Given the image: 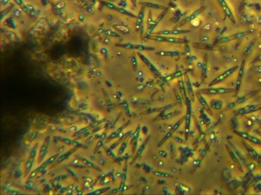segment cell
<instances>
[{
    "instance_id": "60d3db41",
    "label": "cell",
    "mask_w": 261,
    "mask_h": 195,
    "mask_svg": "<svg viewBox=\"0 0 261 195\" xmlns=\"http://www.w3.org/2000/svg\"><path fill=\"white\" fill-rule=\"evenodd\" d=\"M174 139H175L176 141L178 142V143H183V142H184L183 139H182L181 138H179V137H176Z\"/></svg>"
},
{
    "instance_id": "ee69618b",
    "label": "cell",
    "mask_w": 261,
    "mask_h": 195,
    "mask_svg": "<svg viewBox=\"0 0 261 195\" xmlns=\"http://www.w3.org/2000/svg\"><path fill=\"white\" fill-rule=\"evenodd\" d=\"M259 84H260V85L261 87V78L259 79Z\"/></svg>"
},
{
    "instance_id": "7a4b0ae2",
    "label": "cell",
    "mask_w": 261,
    "mask_h": 195,
    "mask_svg": "<svg viewBox=\"0 0 261 195\" xmlns=\"http://www.w3.org/2000/svg\"><path fill=\"white\" fill-rule=\"evenodd\" d=\"M196 92H199L202 95L203 94H205V95H217V94H225L234 92V88L225 87L213 88L212 87H209L206 88L198 89Z\"/></svg>"
},
{
    "instance_id": "d590c367",
    "label": "cell",
    "mask_w": 261,
    "mask_h": 195,
    "mask_svg": "<svg viewBox=\"0 0 261 195\" xmlns=\"http://www.w3.org/2000/svg\"><path fill=\"white\" fill-rule=\"evenodd\" d=\"M252 70L255 74H261V65H257V66L253 67Z\"/></svg>"
},
{
    "instance_id": "1f68e13d",
    "label": "cell",
    "mask_w": 261,
    "mask_h": 195,
    "mask_svg": "<svg viewBox=\"0 0 261 195\" xmlns=\"http://www.w3.org/2000/svg\"><path fill=\"white\" fill-rule=\"evenodd\" d=\"M149 139H150V137H148L144 142V143L142 144V145H141V146L139 148V149L137 150V152H136V156H135V159H136L137 157H139L140 155H141V153H142V152L144 151V148H145V147H146V145L147 144V143H148V140H149Z\"/></svg>"
},
{
    "instance_id": "7bdbcfd3",
    "label": "cell",
    "mask_w": 261,
    "mask_h": 195,
    "mask_svg": "<svg viewBox=\"0 0 261 195\" xmlns=\"http://www.w3.org/2000/svg\"><path fill=\"white\" fill-rule=\"evenodd\" d=\"M136 1H137V0H131L132 3H133L134 7H136Z\"/></svg>"
},
{
    "instance_id": "b9f144b4",
    "label": "cell",
    "mask_w": 261,
    "mask_h": 195,
    "mask_svg": "<svg viewBox=\"0 0 261 195\" xmlns=\"http://www.w3.org/2000/svg\"><path fill=\"white\" fill-rule=\"evenodd\" d=\"M260 61H261V54L255 59L253 60V62H258Z\"/></svg>"
},
{
    "instance_id": "603a6c76",
    "label": "cell",
    "mask_w": 261,
    "mask_h": 195,
    "mask_svg": "<svg viewBox=\"0 0 261 195\" xmlns=\"http://www.w3.org/2000/svg\"><path fill=\"white\" fill-rule=\"evenodd\" d=\"M189 72H190V69H185V70H183L178 71V72H176L173 73V74H171L169 76L167 77V78H166V79L168 80V81H170V80H172L173 79L180 78V77L187 74Z\"/></svg>"
},
{
    "instance_id": "5b68a950",
    "label": "cell",
    "mask_w": 261,
    "mask_h": 195,
    "mask_svg": "<svg viewBox=\"0 0 261 195\" xmlns=\"http://www.w3.org/2000/svg\"><path fill=\"white\" fill-rule=\"evenodd\" d=\"M116 46L120 48L128 50H136L139 51H153L155 50V48L152 46H148L141 44H135L131 43H120L116 44Z\"/></svg>"
},
{
    "instance_id": "836d02e7",
    "label": "cell",
    "mask_w": 261,
    "mask_h": 195,
    "mask_svg": "<svg viewBox=\"0 0 261 195\" xmlns=\"http://www.w3.org/2000/svg\"><path fill=\"white\" fill-rule=\"evenodd\" d=\"M190 30H179V29H174L169 31V35H180V34H185L187 33H190Z\"/></svg>"
},
{
    "instance_id": "bcb514c9",
    "label": "cell",
    "mask_w": 261,
    "mask_h": 195,
    "mask_svg": "<svg viewBox=\"0 0 261 195\" xmlns=\"http://www.w3.org/2000/svg\"><path fill=\"white\" fill-rule=\"evenodd\" d=\"M71 1H75V0H71Z\"/></svg>"
},
{
    "instance_id": "4dcf8cb0",
    "label": "cell",
    "mask_w": 261,
    "mask_h": 195,
    "mask_svg": "<svg viewBox=\"0 0 261 195\" xmlns=\"http://www.w3.org/2000/svg\"><path fill=\"white\" fill-rule=\"evenodd\" d=\"M233 148H234V153H236V155L237 156V157H238V159H240V161H241L242 162V163L243 164H244L245 165H246V164H247V161H246V158H245V157L243 156V154L242 153L238 150L237 148H236L234 147V146H233Z\"/></svg>"
},
{
    "instance_id": "f1b7e54d",
    "label": "cell",
    "mask_w": 261,
    "mask_h": 195,
    "mask_svg": "<svg viewBox=\"0 0 261 195\" xmlns=\"http://www.w3.org/2000/svg\"><path fill=\"white\" fill-rule=\"evenodd\" d=\"M193 46L194 48H200V49H204V50H212V46L210 44H193Z\"/></svg>"
},
{
    "instance_id": "e0dca14e",
    "label": "cell",
    "mask_w": 261,
    "mask_h": 195,
    "mask_svg": "<svg viewBox=\"0 0 261 195\" xmlns=\"http://www.w3.org/2000/svg\"><path fill=\"white\" fill-rule=\"evenodd\" d=\"M186 89H187V94H189V98L191 99V100L192 101V102H195V92L193 88V86L191 84V82L189 78V76L187 75V74H186Z\"/></svg>"
},
{
    "instance_id": "74e56055",
    "label": "cell",
    "mask_w": 261,
    "mask_h": 195,
    "mask_svg": "<svg viewBox=\"0 0 261 195\" xmlns=\"http://www.w3.org/2000/svg\"><path fill=\"white\" fill-rule=\"evenodd\" d=\"M73 152V151L69 152H67V153H65V154H64V155L62 156L61 157H60V158L58 159V161H59V162H61V161H63L65 158L67 157V156H69V155H71V152Z\"/></svg>"
},
{
    "instance_id": "3957f363",
    "label": "cell",
    "mask_w": 261,
    "mask_h": 195,
    "mask_svg": "<svg viewBox=\"0 0 261 195\" xmlns=\"http://www.w3.org/2000/svg\"><path fill=\"white\" fill-rule=\"evenodd\" d=\"M192 101L189 98H187L186 105L187 106V111L186 114V125H185V137L186 140H188V137L189 135V132H190V127H191V113H192Z\"/></svg>"
},
{
    "instance_id": "7402d4cb",
    "label": "cell",
    "mask_w": 261,
    "mask_h": 195,
    "mask_svg": "<svg viewBox=\"0 0 261 195\" xmlns=\"http://www.w3.org/2000/svg\"><path fill=\"white\" fill-rule=\"evenodd\" d=\"M144 17V7H142L139 12V15L137 16L136 22V31H139L142 26V23H143V20Z\"/></svg>"
},
{
    "instance_id": "4316f807",
    "label": "cell",
    "mask_w": 261,
    "mask_h": 195,
    "mask_svg": "<svg viewBox=\"0 0 261 195\" xmlns=\"http://www.w3.org/2000/svg\"><path fill=\"white\" fill-rule=\"evenodd\" d=\"M243 144H244V147L246 148V149L247 150V151L250 153V154L253 157H255V158H259V155H258V153L255 152V150L252 147H251L250 145H248L247 143H243Z\"/></svg>"
},
{
    "instance_id": "44dd1931",
    "label": "cell",
    "mask_w": 261,
    "mask_h": 195,
    "mask_svg": "<svg viewBox=\"0 0 261 195\" xmlns=\"http://www.w3.org/2000/svg\"><path fill=\"white\" fill-rule=\"evenodd\" d=\"M139 4L141 5L142 7H148V8H152V9H160V10H165L167 9L166 7L164 5L157 4L151 2H140Z\"/></svg>"
},
{
    "instance_id": "52a82bcc",
    "label": "cell",
    "mask_w": 261,
    "mask_h": 195,
    "mask_svg": "<svg viewBox=\"0 0 261 195\" xmlns=\"http://www.w3.org/2000/svg\"><path fill=\"white\" fill-rule=\"evenodd\" d=\"M260 109H261V105L259 104L249 105L246 106V107L235 110L234 111V114L236 116H242V115H245L247 114L253 113V112L257 111Z\"/></svg>"
},
{
    "instance_id": "d6a6232c",
    "label": "cell",
    "mask_w": 261,
    "mask_h": 195,
    "mask_svg": "<svg viewBox=\"0 0 261 195\" xmlns=\"http://www.w3.org/2000/svg\"><path fill=\"white\" fill-rule=\"evenodd\" d=\"M153 174H154V175H156V176L161 177V178H172V177H173V176H172L170 174L167 173L161 172V171H155V172L153 173Z\"/></svg>"
},
{
    "instance_id": "277c9868",
    "label": "cell",
    "mask_w": 261,
    "mask_h": 195,
    "mask_svg": "<svg viewBox=\"0 0 261 195\" xmlns=\"http://www.w3.org/2000/svg\"><path fill=\"white\" fill-rule=\"evenodd\" d=\"M238 67H239L238 66H235V67H233L232 68H230V69L227 70V71H225V72H224L221 75H219L217 77H216V78L214 79H213L210 83V84L208 85V87H211L215 86V85L219 84V83H221L223 81H224L225 79H226L227 78H229V77L230 75H231L233 74H234L235 72V71L237 69H238Z\"/></svg>"
},
{
    "instance_id": "ffe728a7",
    "label": "cell",
    "mask_w": 261,
    "mask_h": 195,
    "mask_svg": "<svg viewBox=\"0 0 261 195\" xmlns=\"http://www.w3.org/2000/svg\"><path fill=\"white\" fill-rule=\"evenodd\" d=\"M178 86H179V89H180V93L182 96V98L183 100V102L186 104V100L187 99V92L186 87V83H184V81L183 79H180L178 81Z\"/></svg>"
},
{
    "instance_id": "4fadbf2b",
    "label": "cell",
    "mask_w": 261,
    "mask_h": 195,
    "mask_svg": "<svg viewBox=\"0 0 261 195\" xmlns=\"http://www.w3.org/2000/svg\"><path fill=\"white\" fill-rule=\"evenodd\" d=\"M195 96H196V97L197 98L198 101L199 102V103L202 105V107H203V109L207 112L208 113V115H213V112H212V110L211 109V107L209 105V104H208V102H206V100L204 99V98L203 96V95H202V94H200L199 92H195Z\"/></svg>"
},
{
    "instance_id": "8992f818",
    "label": "cell",
    "mask_w": 261,
    "mask_h": 195,
    "mask_svg": "<svg viewBox=\"0 0 261 195\" xmlns=\"http://www.w3.org/2000/svg\"><path fill=\"white\" fill-rule=\"evenodd\" d=\"M101 2L105 6V7H106L107 8H109V9L118 12V13H119L122 14L126 15V16H129V17H131V18H137V16H136L135 14H133L132 13H130V12H129L126 9L120 7V6H118V5H116L112 3L106 2H104V1H101Z\"/></svg>"
},
{
    "instance_id": "f35d334b",
    "label": "cell",
    "mask_w": 261,
    "mask_h": 195,
    "mask_svg": "<svg viewBox=\"0 0 261 195\" xmlns=\"http://www.w3.org/2000/svg\"><path fill=\"white\" fill-rule=\"evenodd\" d=\"M159 154L161 155V157H166L167 156V152H165V151H163V150H161V152H159Z\"/></svg>"
},
{
    "instance_id": "30bf717a",
    "label": "cell",
    "mask_w": 261,
    "mask_h": 195,
    "mask_svg": "<svg viewBox=\"0 0 261 195\" xmlns=\"http://www.w3.org/2000/svg\"><path fill=\"white\" fill-rule=\"evenodd\" d=\"M137 55H139V57H140V59L142 61V62H143L146 65V67L150 70L151 72L154 75H156L157 76H159L160 75H161V73H160L159 70L155 66H154L153 63H151L150 61L148 59L145 55H144L143 54H141V53H140V52H137Z\"/></svg>"
},
{
    "instance_id": "e575fe53",
    "label": "cell",
    "mask_w": 261,
    "mask_h": 195,
    "mask_svg": "<svg viewBox=\"0 0 261 195\" xmlns=\"http://www.w3.org/2000/svg\"><path fill=\"white\" fill-rule=\"evenodd\" d=\"M206 72H207V64L205 63L203 67V71H202V83H204V81L206 78Z\"/></svg>"
},
{
    "instance_id": "2e32d148",
    "label": "cell",
    "mask_w": 261,
    "mask_h": 195,
    "mask_svg": "<svg viewBox=\"0 0 261 195\" xmlns=\"http://www.w3.org/2000/svg\"><path fill=\"white\" fill-rule=\"evenodd\" d=\"M217 1L219 3V4H220L222 9L225 12V14H226L227 16V17L229 18L231 21H232L233 23H235V20H234L233 14L232 13V11H231L230 9L229 8V5H227L226 1H225V0H217Z\"/></svg>"
},
{
    "instance_id": "8fae6325",
    "label": "cell",
    "mask_w": 261,
    "mask_h": 195,
    "mask_svg": "<svg viewBox=\"0 0 261 195\" xmlns=\"http://www.w3.org/2000/svg\"><path fill=\"white\" fill-rule=\"evenodd\" d=\"M13 1L16 3L17 5L19 6V7L21 8V9L24 12V13H26L28 15H32V16L34 15L35 10L32 6L26 5L24 2H23V0H13Z\"/></svg>"
},
{
    "instance_id": "ba28073f",
    "label": "cell",
    "mask_w": 261,
    "mask_h": 195,
    "mask_svg": "<svg viewBox=\"0 0 261 195\" xmlns=\"http://www.w3.org/2000/svg\"><path fill=\"white\" fill-rule=\"evenodd\" d=\"M244 67H245V60L244 59L241 63L240 68L239 69V72H238V78H237V80L236 83V86L234 88V97L235 98L238 96L240 90L242 79H243V77H244Z\"/></svg>"
},
{
    "instance_id": "484cf974",
    "label": "cell",
    "mask_w": 261,
    "mask_h": 195,
    "mask_svg": "<svg viewBox=\"0 0 261 195\" xmlns=\"http://www.w3.org/2000/svg\"><path fill=\"white\" fill-rule=\"evenodd\" d=\"M173 133H174V132L170 129L169 131L167 133H166V135L164 136L163 138L161 139V140L160 141V143L158 144V147H161V146H163L166 143V142H167V140L172 137V135H173Z\"/></svg>"
},
{
    "instance_id": "8d00e7d4",
    "label": "cell",
    "mask_w": 261,
    "mask_h": 195,
    "mask_svg": "<svg viewBox=\"0 0 261 195\" xmlns=\"http://www.w3.org/2000/svg\"><path fill=\"white\" fill-rule=\"evenodd\" d=\"M131 61H132V66L133 67L134 70H136V67H137V61H136V58L135 57V56H133L132 59H131Z\"/></svg>"
},
{
    "instance_id": "d6986e66",
    "label": "cell",
    "mask_w": 261,
    "mask_h": 195,
    "mask_svg": "<svg viewBox=\"0 0 261 195\" xmlns=\"http://www.w3.org/2000/svg\"><path fill=\"white\" fill-rule=\"evenodd\" d=\"M157 54L164 57H177L185 54V53L179 51H161L157 53Z\"/></svg>"
},
{
    "instance_id": "6da1fadb",
    "label": "cell",
    "mask_w": 261,
    "mask_h": 195,
    "mask_svg": "<svg viewBox=\"0 0 261 195\" xmlns=\"http://www.w3.org/2000/svg\"><path fill=\"white\" fill-rule=\"evenodd\" d=\"M148 39L152 40L153 41L159 43H174V44H186L188 43L189 41L184 39L178 38V37H167L166 35H149L146 37Z\"/></svg>"
},
{
    "instance_id": "cb8c5ba5",
    "label": "cell",
    "mask_w": 261,
    "mask_h": 195,
    "mask_svg": "<svg viewBox=\"0 0 261 195\" xmlns=\"http://www.w3.org/2000/svg\"><path fill=\"white\" fill-rule=\"evenodd\" d=\"M210 107L216 110H221L223 107V101L217 99H213L210 102Z\"/></svg>"
},
{
    "instance_id": "9c48e42d",
    "label": "cell",
    "mask_w": 261,
    "mask_h": 195,
    "mask_svg": "<svg viewBox=\"0 0 261 195\" xmlns=\"http://www.w3.org/2000/svg\"><path fill=\"white\" fill-rule=\"evenodd\" d=\"M251 33H252V31L251 30H250V31H242V32H240V33H234V34H233L231 35H229V36H227V37H222L221 39H220V40H219V43H229V42H230V41H232V40H234L240 39L242 38L245 37L246 35L250 34Z\"/></svg>"
},
{
    "instance_id": "f6af8a7d",
    "label": "cell",
    "mask_w": 261,
    "mask_h": 195,
    "mask_svg": "<svg viewBox=\"0 0 261 195\" xmlns=\"http://www.w3.org/2000/svg\"><path fill=\"white\" fill-rule=\"evenodd\" d=\"M260 136H261V132H257Z\"/></svg>"
},
{
    "instance_id": "83f0119b",
    "label": "cell",
    "mask_w": 261,
    "mask_h": 195,
    "mask_svg": "<svg viewBox=\"0 0 261 195\" xmlns=\"http://www.w3.org/2000/svg\"><path fill=\"white\" fill-rule=\"evenodd\" d=\"M174 94L176 96V98L177 100L178 103L181 106L182 108L183 107V100L182 98V96L181 94L179 93V92L176 90V88H174Z\"/></svg>"
},
{
    "instance_id": "f546056e",
    "label": "cell",
    "mask_w": 261,
    "mask_h": 195,
    "mask_svg": "<svg viewBox=\"0 0 261 195\" xmlns=\"http://www.w3.org/2000/svg\"><path fill=\"white\" fill-rule=\"evenodd\" d=\"M180 113V111H175L174 112H172V113H168V114H161V119L162 120H167L168 119H170V118L175 116L178 115Z\"/></svg>"
},
{
    "instance_id": "5bb4252c",
    "label": "cell",
    "mask_w": 261,
    "mask_h": 195,
    "mask_svg": "<svg viewBox=\"0 0 261 195\" xmlns=\"http://www.w3.org/2000/svg\"><path fill=\"white\" fill-rule=\"evenodd\" d=\"M234 132L238 135V136H240V137L246 140H247L251 143H254V144H259L261 145V140L259 139L258 138L254 137V136H252L251 135H250L247 133L246 132H237V131H234Z\"/></svg>"
},
{
    "instance_id": "9a60e30c",
    "label": "cell",
    "mask_w": 261,
    "mask_h": 195,
    "mask_svg": "<svg viewBox=\"0 0 261 195\" xmlns=\"http://www.w3.org/2000/svg\"><path fill=\"white\" fill-rule=\"evenodd\" d=\"M225 148H226V150H227L228 153L229 154L230 158L232 159V160L233 161V162L236 165V167H238V169L240 171L243 172V169H242V164L240 163V159H238V157H237V156L236 155V153L233 150V149L231 148V147H230L228 144H225Z\"/></svg>"
},
{
    "instance_id": "7c38bea8",
    "label": "cell",
    "mask_w": 261,
    "mask_h": 195,
    "mask_svg": "<svg viewBox=\"0 0 261 195\" xmlns=\"http://www.w3.org/2000/svg\"><path fill=\"white\" fill-rule=\"evenodd\" d=\"M204 9H205V7H202L199 8V9L196 10L195 12H193V13L192 14H191L190 15L188 16L187 17H186V18L182 20V21H181V22L178 24V27H181L183 25H185L186 23H187V22H191V21L195 20L196 18L197 17V16L199 15Z\"/></svg>"
},
{
    "instance_id": "d4e9b609",
    "label": "cell",
    "mask_w": 261,
    "mask_h": 195,
    "mask_svg": "<svg viewBox=\"0 0 261 195\" xmlns=\"http://www.w3.org/2000/svg\"><path fill=\"white\" fill-rule=\"evenodd\" d=\"M258 91H253V92H250V93H249V94H246V95H245V96H242V97H240V98H238V99L236 100V104H238V105H240V104H243L244 102H245L246 101V100H248V98H250L252 97L253 96H254L255 94H256V93H257V92H258Z\"/></svg>"
},
{
    "instance_id": "ab89813d",
    "label": "cell",
    "mask_w": 261,
    "mask_h": 195,
    "mask_svg": "<svg viewBox=\"0 0 261 195\" xmlns=\"http://www.w3.org/2000/svg\"><path fill=\"white\" fill-rule=\"evenodd\" d=\"M253 43H251L250 45H249V46H248V48L246 49V51H245V54H248L249 53V51H250V49L251 48V46H253Z\"/></svg>"
},
{
    "instance_id": "ac0fdd59",
    "label": "cell",
    "mask_w": 261,
    "mask_h": 195,
    "mask_svg": "<svg viewBox=\"0 0 261 195\" xmlns=\"http://www.w3.org/2000/svg\"><path fill=\"white\" fill-rule=\"evenodd\" d=\"M49 142H50V137H48L45 139L43 144L42 145V146H41V148L40 152H39V161H42L43 159H44V157H45V156L46 155V153H47V152H48Z\"/></svg>"
}]
</instances>
